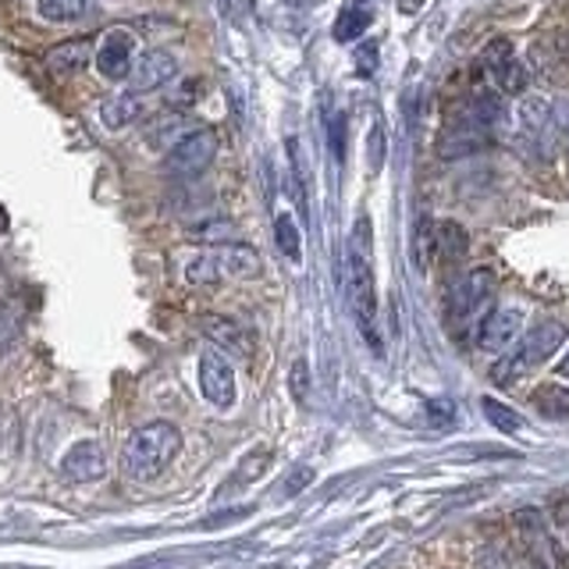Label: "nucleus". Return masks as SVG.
Instances as JSON below:
<instances>
[{
	"label": "nucleus",
	"instance_id": "cd10ccee",
	"mask_svg": "<svg viewBox=\"0 0 569 569\" xmlns=\"http://www.w3.org/2000/svg\"><path fill=\"white\" fill-rule=\"evenodd\" d=\"M307 388H310V367H307V360H296L292 363V396L302 402L307 399Z\"/></svg>",
	"mask_w": 569,
	"mask_h": 569
},
{
	"label": "nucleus",
	"instance_id": "393cba45",
	"mask_svg": "<svg viewBox=\"0 0 569 569\" xmlns=\"http://www.w3.org/2000/svg\"><path fill=\"white\" fill-rule=\"evenodd\" d=\"M385 168V124L373 121L367 132V171L378 174Z\"/></svg>",
	"mask_w": 569,
	"mask_h": 569
},
{
	"label": "nucleus",
	"instance_id": "c85d7f7f",
	"mask_svg": "<svg viewBox=\"0 0 569 569\" xmlns=\"http://www.w3.org/2000/svg\"><path fill=\"white\" fill-rule=\"evenodd\" d=\"M313 480V470L310 467H299V470H292V477L284 480V495H299L302 488H307Z\"/></svg>",
	"mask_w": 569,
	"mask_h": 569
},
{
	"label": "nucleus",
	"instance_id": "ddd939ff",
	"mask_svg": "<svg viewBox=\"0 0 569 569\" xmlns=\"http://www.w3.org/2000/svg\"><path fill=\"white\" fill-rule=\"evenodd\" d=\"M213 260H218V271L221 278H257L260 274V253L253 246L246 242H224V246H213Z\"/></svg>",
	"mask_w": 569,
	"mask_h": 569
},
{
	"label": "nucleus",
	"instance_id": "1a4fd4ad",
	"mask_svg": "<svg viewBox=\"0 0 569 569\" xmlns=\"http://www.w3.org/2000/svg\"><path fill=\"white\" fill-rule=\"evenodd\" d=\"M520 331H523V310H516V307L491 310L477 328V346L488 352H502L520 338Z\"/></svg>",
	"mask_w": 569,
	"mask_h": 569
},
{
	"label": "nucleus",
	"instance_id": "9b49d317",
	"mask_svg": "<svg viewBox=\"0 0 569 569\" xmlns=\"http://www.w3.org/2000/svg\"><path fill=\"white\" fill-rule=\"evenodd\" d=\"M200 331H203L221 352H236V356H249V352H253V342H249L246 328L239 325V320H231V317L207 313V317H200Z\"/></svg>",
	"mask_w": 569,
	"mask_h": 569
},
{
	"label": "nucleus",
	"instance_id": "20e7f679",
	"mask_svg": "<svg viewBox=\"0 0 569 569\" xmlns=\"http://www.w3.org/2000/svg\"><path fill=\"white\" fill-rule=\"evenodd\" d=\"M218 150H221L218 132H213V129H192L171 147V153L164 160V171L174 174V178H196V174H203L213 160H218Z\"/></svg>",
	"mask_w": 569,
	"mask_h": 569
},
{
	"label": "nucleus",
	"instance_id": "c9c22d12",
	"mask_svg": "<svg viewBox=\"0 0 569 569\" xmlns=\"http://www.w3.org/2000/svg\"><path fill=\"white\" fill-rule=\"evenodd\" d=\"M562 378H569V356H566V363H562Z\"/></svg>",
	"mask_w": 569,
	"mask_h": 569
},
{
	"label": "nucleus",
	"instance_id": "4be33fe9",
	"mask_svg": "<svg viewBox=\"0 0 569 569\" xmlns=\"http://www.w3.org/2000/svg\"><path fill=\"white\" fill-rule=\"evenodd\" d=\"M274 246L281 249V257H289V260L302 257V236L289 213H278L274 218Z\"/></svg>",
	"mask_w": 569,
	"mask_h": 569
},
{
	"label": "nucleus",
	"instance_id": "5701e85b",
	"mask_svg": "<svg viewBox=\"0 0 569 569\" xmlns=\"http://www.w3.org/2000/svg\"><path fill=\"white\" fill-rule=\"evenodd\" d=\"M218 278H221V271H218V260H213V249H203V253L186 260V281L189 284H213Z\"/></svg>",
	"mask_w": 569,
	"mask_h": 569
},
{
	"label": "nucleus",
	"instance_id": "6e6552de",
	"mask_svg": "<svg viewBox=\"0 0 569 569\" xmlns=\"http://www.w3.org/2000/svg\"><path fill=\"white\" fill-rule=\"evenodd\" d=\"M174 76H178V61L168 50H147L132 61L129 86H132V93H153V89L168 86Z\"/></svg>",
	"mask_w": 569,
	"mask_h": 569
},
{
	"label": "nucleus",
	"instance_id": "f03ea898",
	"mask_svg": "<svg viewBox=\"0 0 569 569\" xmlns=\"http://www.w3.org/2000/svg\"><path fill=\"white\" fill-rule=\"evenodd\" d=\"M178 452H182V431L168 420H153V423L136 427V431L124 438L121 467L132 480H153L171 467Z\"/></svg>",
	"mask_w": 569,
	"mask_h": 569
},
{
	"label": "nucleus",
	"instance_id": "473e14b6",
	"mask_svg": "<svg viewBox=\"0 0 569 569\" xmlns=\"http://www.w3.org/2000/svg\"><path fill=\"white\" fill-rule=\"evenodd\" d=\"M559 121H562V129L569 132V103H559Z\"/></svg>",
	"mask_w": 569,
	"mask_h": 569
},
{
	"label": "nucleus",
	"instance_id": "7ed1b4c3",
	"mask_svg": "<svg viewBox=\"0 0 569 569\" xmlns=\"http://www.w3.org/2000/svg\"><path fill=\"white\" fill-rule=\"evenodd\" d=\"M566 325L562 320H541V325H533L523 338H520V346H516V352L509 356L506 363H498L495 370V378L498 381H506V378H520V373L533 370V367H541L545 360H551L556 356V349L566 342Z\"/></svg>",
	"mask_w": 569,
	"mask_h": 569
},
{
	"label": "nucleus",
	"instance_id": "f257e3e1",
	"mask_svg": "<svg viewBox=\"0 0 569 569\" xmlns=\"http://www.w3.org/2000/svg\"><path fill=\"white\" fill-rule=\"evenodd\" d=\"M342 284H346V299L352 307L356 325H360L363 338L381 352V338H378V289H373V267H370V224L367 218L356 221L352 239L346 249V267H342Z\"/></svg>",
	"mask_w": 569,
	"mask_h": 569
},
{
	"label": "nucleus",
	"instance_id": "0eeeda50",
	"mask_svg": "<svg viewBox=\"0 0 569 569\" xmlns=\"http://www.w3.org/2000/svg\"><path fill=\"white\" fill-rule=\"evenodd\" d=\"M132 47H136V36L129 29H111L103 32V40L97 47V71L107 82H121L129 79V68H132Z\"/></svg>",
	"mask_w": 569,
	"mask_h": 569
},
{
	"label": "nucleus",
	"instance_id": "2eb2a0df",
	"mask_svg": "<svg viewBox=\"0 0 569 569\" xmlns=\"http://www.w3.org/2000/svg\"><path fill=\"white\" fill-rule=\"evenodd\" d=\"M186 132H189V118L178 114V111H164V114H157L153 121H147V129H142V139H147L150 150H168Z\"/></svg>",
	"mask_w": 569,
	"mask_h": 569
},
{
	"label": "nucleus",
	"instance_id": "f704fd0d",
	"mask_svg": "<svg viewBox=\"0 0 569 569\" xmlns=\"http://www.w3.org/2000/svg\"><path fill=\"white\" fill-rule=\"evenodd\" d=\"M4 228H8V210L0 207V231H4Z\"/></svg>",
	"mask_w": 569,
	"mask_h": 569
},
{
	"label": "nucleus",
	"instance_id": "4468645a",
	"mask_svg": "<svg viewBox=\"0 0 569 569\" xmlns=\"http://www.w3.org/2000/svg\"><path fill=\"white\" fill-rule=\"evenodd\" d=\"M89 53H93V40H68V43L50 47L43 64L53 79H71L89 64Z\"/></svg>",
	"mask_w": 569,
	"mask_h": 569
},
{
	"label": "nucleus",
	"instance_id": "f3484780",
	"mask_svg": "<svg viewBox=\"0 0 569 569\" xmlns=\"http://www.w3.org/2000/svg\"><path fill=\"white\" fill-rule=\"evenodd\" d=\"M370 22H373V11L367 4H349V8L338 11L331 32H335L338 43H356L370 29Z\"/></svg>",
	"mask_w": 569,
	"mask_h": 569
},
{
	"label": "nucleus",
	"instance_id": "7c9ffc66",
	"mask_svg": "<svg viewBox=\"0 0 569 569\" xmlns=\"http://www.w3.org/2000/svg\"><path fill=\"white\" fill-rule=\"evenodd\" d=\"M373 61H378V50H373V43H367L360 58H356V64H360L363 76H370V71H373Z\"/></svg>",
	"mask_w": 569,
	"mask_h": 569
},
{
	"label": "nucleus",
	"instance_id": "423d86ee",
	"mask_svg": "<svg viewBox=\"0 0 569 569\" xmlns=\"http://www.w3.org/2000/svg\"><path fill=\"white\" fill-rule=\"evenodd\" d=\"M200 391L210 406L231 409L236 406V370L221 349H207L200 356Z\"/></svg>",
	"mask_w": 569,
	"mask_h": 569
},
{
	"label": "nucleus",
	"instance_id": "bb28decb",
	"mask_svg": "<svg viewBox=\"0 0 569 569\" xmlns=\"http://www.w3.org/2000/svg\"><path fill=\"white\" fill-rule=\"evenodd\" d=\"M413 242H417V246H413L417 267H420V271H427V263H431V257H435V224H431V221H420Z\"/></svg>",
	"mask_w": 569,
	"mask_h": 569
},
{
	"label": "nucleus",
	"instance_id": "dca6fc26",
	"mask_svg": "<svg viewBox=\"0 0 569 569\" xmlns=\"http://www.w3.org/2000/svg\"><path fill=\"white\" fill-rule=\"evenodd\" d=\"M142 114V107L136 100V93L129 89V93H118L111 100H103L100 103V121H103V129H111V132H121V129H129V124Z\"/></svg>",
	"mask_w": 569,
	"mask_h": 569
},
{
	"label": "nucleus",
	"instance_id": "aec40b11",
	"mask_svg": "<svg viewBox=\"0 0 569 569\" xmlns=\"http://www.w3.org/2000/svg\"><path fill=\"white\" fill-rule=\"evenodd\" d=\"M480 413L488 417V423L491 427H498L502 435H520L523 431V417L516 413L512 406H506V402H498V399H480Z\"/></svg>",
	"mask_w": 569,
	"mask_h": 569
},
{
	"label": "nucleus",
	"instance_id": "9d476101",
	"mask_svg": "<svg viewBox=\"0 0 569 569\" xmlns=\"http://www.w3.org/2000/svg\"><path fill=\"white\" fill-rule=\"evenodd\" d=\"M107 470V456H103V445L86 438V441H76L71 449L61 456V473L79 480V485H93V480H100Z\"/></svg>",
	"mask_w": 569,
	"mask_h": 569
},
{
	"label": "nucleus",
	"instance_id": "39448f33",
	"mask_svg": "<svg viewBox=\"0 0 569 569\" xmlns=\"http://www.w3.org/2000/svg\"><path fill=\"white\" fill-rule=\"evenodd\" d=\"M491 296H495V274L488 271V267H477V271L462 274L456 281L452 296H449V317H452V325H470L473 317L485 313Z\"/></svg>",
	"mask_w": 569,
	"mask_h": 569
},
{
	"label": "nucleus",
	"instance_id": "a211bd4d",
	"mask_svg": "<svg viewBox=\"0 0 569 569\" xmlns=\"http://www.w3.org/2000/svg\"><path fill=\"white\" fill-rule=\"evenodd\" d=\"M189 239L200 242V246H224V242H236L239 239V224L236 221H224V218H207V221L189 228Z\"/></svg>",
	"mask_w": 569,
	"mask_h": 569
},
{
	"label": "nucleus",
	"instance_id": "f8f14e48",
	"mask_svg": "<svg viewBox=\"0 0 569 569\" xmlns=\"http://www.w3.org/2000/svg\"><path fill=\"white\" fill-rule=\"evenodd\" d=\"M488 71L495 76V82H498V89L502 93H509V97H516V93H523L527 89V71H523V64L512 58V50H509V43H491V50H488Z\"/></svg>",
	"mask_w": 569,
	"mask_h": 569
},
{
	"label": "nucleus",
	"instance_id": "6ab92c4d",
	"mask_svg": "<svg viewBox=\"0 0 569 569\" xmlns=\"http://www.w3.org/2000/svg\"><path fill=\"white\" fill-rule=\"evenodd\" d=\"M36 11H40L43 22L64 26V22H79L89 11V0H36Z\"/></svg>",
	"mask_w": 569,
	"mask_h": 569
},
{
	"label": "nucleus",
	"instance_id": "c756f323",
	"mask_svg": "<svg viewBox=\"0 0 569 569\" xmlns=\"http://www.w3.org/2000/svg\"><path fill=\"white\" fill-rule=\"evenodd\" d=\"M473 569H509V562L498 556V551H485V556L477 559V566Z\"/></svg>",
	"mask_w": 569,
	"mask_h": 569
},
{
	"label": "nucleus",
	"instance_id": "72a5a7b5",
	"mask_svg": "<svg viewBox=\"0 0 569 569\" xmlns=\"http://www.w3.org/2000/svg\"><path fill=\"white\" fill-rule=\"evenodd\" d=\"M523 569H548V566H545L541 559H527V562H523Z\"/></svg>",
	"mask_w": 569,
	"mask_h": 569
},
{
	"label": "nucleus",
	"instance_id": "a878e982",
	"mask_svg": "<svg viewBox=\"0 0 569 569\" xmlns=\"http://www.w3.org/2000/svg\"><path fill=\"white\" fill-rule=\"evenodd\" d=\"M328 150L335 157V164H342L346 160V114L342 111L328 114Z\"/></svg>",
	"mask_w": 569,
	"mask_h": 569
},
{
	"label": "nucleus",
	"instance_id": "b1692460",
	"mask_svg": "<svg viewBox=\"0 0 569 569\" xmlns=\"http://www.w3.org/2000/svg\"><path fill=\"white\" fill-rule=\"evenodd\" d=\"M435 249H438L441 257H462V253H467V236H462V228L441 224L438 239H435Z\"/></svg>",
	"mask_w": 569,
	"mask_h": 569
},
{
	"label": "nucleus",
	"instance_id": "2f4dec72",
	"mask_svg": "<svg viewBox=\"0 0 569 569\" xmlns=\"http://www.w3.org/2000/svg\"><path fill=\"white\" fill-rule=\"evenodd\" d=\"M396 4H399V11H402V14H417V11L427 4V0H396Z\"/></svg>",
	"mask_w": 569,
	"mask_h": 569
},
{
	"label": "nucleus",
	"instance_id": "412c9836",
	"mask_svg": "<svg viewBox=\"0 0 569 569\" xmlns=\"http://www.w3.org/2000/svg\"><path fill=\"white\" fill-rule=\"evenodd\" d=\"M533 406L541 409V417L562 420V417H569V388H562V385H541L538 391H533Z\"/></svg>",
	"mask_w": 569,
	"mask_h": 569
}]
</instances>
